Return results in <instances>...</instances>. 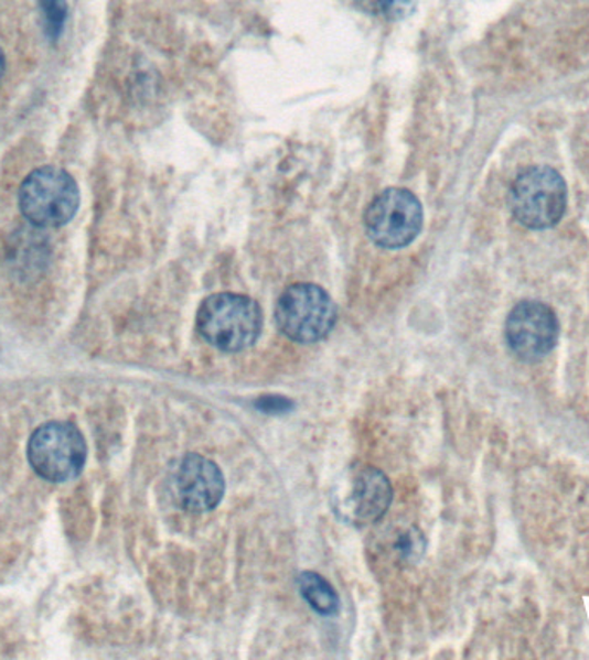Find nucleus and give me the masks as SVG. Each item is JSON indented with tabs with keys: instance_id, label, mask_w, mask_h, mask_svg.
Instances as JSON below:
<instances>
[{
	"instance_id": "1",
	"label": "nucleus",
	"mask_w": 589,
	"mask_h": 660,
	"mask_svg": "<svg viewBox=\"0 0 589 660\" xmlns=\"http://www.w3.org/2000/svg\"><path fill=\"white\" fill-rule=\"evenodd\" d=\"M199 334L224 353H240L259 339L263 310L244 294L219 293L204 300L196 313Z\"/></svg>"
},
{
	"instance_id": "2",
	"label": "nucleus",
	"mask_w": 589,
	"mask_h": 660,
	"mask_svg": "<svg viewBox=\"0 0 589 660\" xmlns=\"http://www.w3.org/2000/svg\"><path fill=\"white\" fill-rule=\"evenodd\" d=\"M566 181L548 165L526 169L512 184V214L529 229L542 231L557 226L566 214Z\"/></svg>"
},
{
	"instance_id": "3",
	"label": "nucleus",
	"mask_w": 589,
	"mask_h": 660,
	"mask_svg": "<svg viewBox=\"0 0 589 660\" xmlns=\"http://www.w3.org/2000/svg\"><path fill=\"white\" fill-rule=\"evenodd\" d=\"M279 331L300 344L324 339L336 324V306L319 285L300 282L288 285L275 310Z\"/></svg>"
},
{
	"instance_id": "4",
	"label": "nucleus",
	"mask_w": 589,
	"mask_h": 660,
	"mask_svg": "<svg viewBox=\"0 0 589 660\" xmlns=\"http://www.w3.org/2000/svg\"><path fill=\"white\" fill-rule=\"evenodd\" d=\"M79 192L63 169H36L21 184L20 208L28 223L39 227H60L75 217Z\"/></svg>"
},
{
	"instance_id": "5",
	"label": "nucleus",
	"mask_w": 589,
	"mask_h": 660,
	"mask_svg": "<svg viewBox=\"0 0 589 660\" xmlns=\"http://www.w3.org/2000/svg\"><path fill=\"white\" fill-rule=\"evenodd\" d=\"M422 205L404 188H388L371 202L364 215L367 236L377 247H409L422 229Z\"/></svg>"
},
{
	"instance_id": "6",
	"label": "nucleus",
	"mask_w": 589,
	"mask_h": 660,
	"mask_svg": "<svg viewBox=\"0 0 589 660\" xmlns=\"http://www.w3.org/2000/svg\"><path fill=\"white\" fill-rule=\"evenodd\" d=\"M28 456L40 477L64 482L78 475L87 446L76 426L55 422L36 430L28 446Z\"/></svg>"
},
{
	"instance_id": "7",
	"label": "nucleus",
	"mask_w": 589,
	"mask_h": 660,
	"mask_svg": "<svg viewBox=\"0 0 589 660\" xmlns=\"http://www.w3.org/2000/svg\"><path fill=\"white\" fill-rule=\"evenodd\" d=\"M560 325L550 306L542 301H521L508 313L505 337L508 348L524 361H536L550 355L557 346Z\"/></svg>"
},
{
	"instance_id": "8",
	"label": "nucleus",
	"mask_w": 589,
	"mask_h": 660,
	"mask_svg": "<svg viewBox=\"0 0 589 660\" xmlns=\"http://www.w3.org/2000/svg\"><path fill=\"white\" fill-rule=\"evenodd\" d=\"M392 499V484L382 469L355 466L336 493V511L350 523H376L388 511Z\"/></svg>"
},
{
	"instance_id": "9",
	"label": "nucleus",
	"mask_w": 589,
	"mask_h": 660,
	"mask_svg": "<svg viewBox=\"0 0 589 660\" xmlns=\"http://www.w3.org/2000/svg\"><path fill=\"white\" fill-rule=\"evenodd\" d=\"M171 487L180 508L189 512L213 511L226 489L219 466L207 457L193 453L178 462Z\"/></svg>"
},
{
	"instance_id": "10",
	"label": "nucleus",
	"mask_w": 589,
	"mask_h": 660,
	"mask_svg": "<svg viewBox=\"0 0 589 660\" xmlns=\"http://www.w3.org/2000/svg\"><path fill=\"white\" fill-rule=\"evenodd\" d=\"M299 591L307 604L322 616H333L339 613L340 598L333 586L318 573L306 571L299 576Z\"/></svg>"
},
{
	"instance_id": "11",
	"label": "nucleus",
	"mask_w": 589,
	"mask_h": 660,
	"mask_svg": "<svg viewBox=\"0 0 589 660\" xmlns=\"http://www.w3.org/2000/svg\"><path fill=\"white\" fill-rule=\"evenodd\" d=\"M362 11L370 12L371 17L383 18L388 21H400L413 14L417 0H355Z\"/></svg>"
},
{
	"instance_id": "12",
	"label": "nucleus",
	"mask_w": 589,
	"mask_h": 660,
	"mask_svg": "<svg viewBox=\"0 0 589 660\" xmlns=\"http://www.w3.org/2000/svg\"><path fill=\"white\" fill-rule=\"evenodd\" d=\"M39 4L44 17L45 32L52 40L60 39L67 18L66 0H39Z\"/></svg>"
},
{
	"instance_id": "13",
	"label": "nucleus",
	"mask_w": 589,
	"mask_h": 660,
	"mask_svg": "<svg viewBox=\"0 0 589 660\" xmlns=\"http://www.w3.org/2000/svg\"><path fill=\"white\" fill-rule=\"evenodd\" d=\"M257 407L264 411H275V413H279V411L290 410L291 403L287 398H264L260 399Z\"/></svg>"
},
{
	"instance_id": "14",
	"label": "nucleus",
	"mask_w": 589,
	"mask_h": 660,
	"mask_svg": "<svg viewBox=\"0 0 589 660\" xmlns=\"http://www.w3.org/2000/svg\"><path fill=\"white\" fill-rule=\"evenodd\" d=\"M4 69H6L4 52H2V48H0V78H2V75H4Z\"/></svg>"
}]
</instances>
